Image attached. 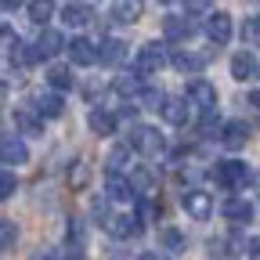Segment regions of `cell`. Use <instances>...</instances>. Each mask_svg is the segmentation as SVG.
<instances>
[{
	"label": "cell",
	"instance_id": "cell-37",
	"mask_svg": "<svg viewBox=\"0 0 260 260\" xmlns=\"http://www.w3.org/2000/svg\"><path fill=\"white\" fill-rule=\"evenodd\" d=\"M15 188H18L15 174H0V203H4V199H11V195H15Z\"/></svg>",
	"mask_w": 260,
	"mask_h": 260
},
{
	"label": "cell",
	"instance_id": "cell-29",
	"mask_svg": "<svg viewBox=\"0 0 260 260\" xmlns=\"http://www.w3.org/2000/svg\"><path fill=\"white\" fill-rule=\"evenodd\" d=\"M65 235H69V246L83 249V239H87V224L80 217H69V224H65Z\"/></svg>",
	"mask_w": 260,
	"mask_h": 260
},
{
	"label": "cell",
	"instance_id": "cell-32",
	"mask_svg": "<svg viewBox=\"0 0 260 260\" xmlns=\"http://www.w3.org/2000/svg\"><path fill=\"white\" fill-rule=\"evenodd\" d=\"M242 40H246L249 47H260V15H249V18L242 22Z\"/></svg>",
	"mask_w": 260,
	"mask_h": 260
},
{
	"label": "cell",
	"instance_id": "cell-7",
	"mask_svg": "<svg viewBox=\"0 0 260 260\" xmlns=\"http://www.w3.org/2000/svg\"><path fill=\"white\" fill-rule=\"evenodd\" d=\"M184 210H188V217H195V220H210V213H213L210 191H203V188L184 191Z\"/></svg>",
	"mask_w": 260,
	"mask_h": 260
},
{
	"label": "cell",
	"instance_id": "cell-1",
	"mask_svg": "<svg viewBox=\"0 0 260 260\" xmlns=\"http://www.w3.org/2000/svg\"><path fill=\"white\" fill-rule=\"evenodd\" d=\"M167 61H170V54H167V44L152 40V44L138 47V58H134V73H138V76H152V73H159Z\"/></svg>",
	"mask_w": 260,
	"mask_h": 260
},
{
	"label": "cell",
	"instance_id": "cell-42",
	"mask_svg": "<svg viewBox=\"0 0 260 260\" xmlns=\"http://www.w3.org/2000/svg\"><path fill=\"white\" fill-rule=\"evenodd\" d=\"M138 260H167V256H162V253H152V249H148V253H141Z\"/></svg>",
	"mask_w": 260,
	"mask_h": 260
},
{
	"label": "cell",
	"instance_id": "cell-16",
	"mask_svg": "<svg viewBox=\"0 0 260 260\" xmlns=\"http://www.w3.org/2000/svg\"><path fill=\"white\" fill-rule=\"evenodd\" d=\"M87 126L94 130L98 138H109V134H116V116H112L109 109H90V116H87Z\"/></svg>",
	"mask_w": 260,
	"mask_h": 260
},
{
	"label": "cell",
	"instance_id": "cell-44",
	"mask_svg": "<svg viewBox=\"0 0 260 260\" xmlns=\"http://www.w3.org/2000/svg\"><path fill=\"white\" fill-rule=\"evenodd\" d=\"M249 253H253V256H260V239H253V242H249Z\"/></svg>",
	"mask_w": 260,
	"mask_h": 260
},
{
	"label": "cell",
	"instance_id": "cell-5",
	"mask_svg": "<svg viewBox=\"0 0 260 260\" xmlns=\"http://www.w3.org/2000/svg\"><path fill=\"white\" fill-rule=\"evenodd\" d=\"M29 105H32V112H37L40 119H58V116L65 112V102H61V94H54V90H37Z\"/></svg>",
	"mask_w": 260,
	"mask_h": 260
},
{
	"label": "cell",
	"instance_id": "cell-43",
	"mask_svg": "<svg viewBox=\"0 0 260 260\" xmlns=\"http://www.w3.org/2000/svg\"><path fill=\"white\" fill-rule=\"evenodd\" d=\"M249 105H253V109L260 112V90H253V94H249Z\"/></svg>",
	"mask_w": 260,
	"mask_h": 260
},
{
	"label": "cell",
	"instance_id": "cell-20",
	"mask_svg": "<svg viewBox=\"0 0 260 260\" xmlns=\"http://www.w3.org/2000/svg\"><path fill=\"white\" fill-rule=\"evenodd\" d=\"M123 58H126V44L116 40V37H109L102 47H98V61H105V65H119Z\"/></svg>",
	"mask_w": 260,
	"mask_h": 260
},
{
	"label": "cell",
	"instance_id": "cell-40",
	"mask_svg": "<svg viewBox=\"0 0 260 260\" xmlns=\"http://www.w3.org/2000/svg\"><path fill=\"white\" fill-rule=\"evenodd\" d=\"M184 11H188V15H203L206 4H203V0H191V4H184Z\"/></svg>",
	"mask_w": 260,
	"mask_h": 260
},
{
	"label": "cell",
	"instance_id": "cell-19",
	"mask_svg": "<svg viewBox=\"0 0 260 260\" xmlns=\"http://www.w3.org/2000/svg\"><path fill=\"white\" fill-rule=\"evenodd\" d=\"M206 61H210V54H188V51H174L170 54V65L181 69V73H199Z\"/></svg>",
	"mask_w": 260,
	"mask_h": 260
},
{
	"label": "cell",
	"instance_id": "cell-26",
	"mask_svg": "<svg viewBox=\"0 0 260 260\" xmlns=\"http://www.w3.org/2000/svg\"><path fill=\"white\" fill-rule=\"evenodd\" d=\"M112 22H138L141 18V4H134V0H119V4L109 8Z\"/></svg>",
	"mask_w": 260,
	"mask_h": 260
},
{
	"label": "cell",
	"instance_id": "cell-24",
	"mask_svg": "<svg viewBox=\"0 0 260 260\" xmlns=\"http://www.w3.org/2000/svg\"><path fill=\"white\" fill-rule=\"evenodd\" d=\"M47 87L58 94V90H69L73 87V69L69 65H51L47 69Z\"/></svg>",
	"mask_w": 260,
	"mask_h": 260
},
{
	"label": "cell",
	"instance_id": "cell-2",
	"mask_svg": "<svg viewBox=\"0 0 260 260\" xmlns=\"http://www.w3.org/2000/svg\"><path fill=\"white\" fill-rule=\"evenodd\" d=\"M184 102L195 105V109H203V116H210V112L217 109V87H213L210 80H203V76H195V80H188Z\"/></svg>",
	"mask_w": 260,
	"mask_h": 260
},
{
	"label": "cell",
	"instance_id": "cell-28",
	"mask_svg": "<svg viewBox=\"0 0 260 260\" xmlns=\"http://www.w3.org/2000/svg\"><path fill=\"white\" fill-rule=\"evenodd\" d=\"M159 242H162V249H167V253H184V235L177 232V228H162Z\"/></svg>",
	"mask_w": 260,
	"mask_h": 260
},
{
	"label": "cell",
	"instance_id": "cell-33",
	"mask_svg": "<svg viewBox=\"0 0 260 260\" xmlns=\"http://www.w3.org/2000/svg\"><path fill=\"white\" fill-rule=\"evenodd\" d=\"M25 11H29V18L37 22V25H44V22L54 15V4H47V0H37V4H29Z\"/></svg>",
	"mask_w": 260,
	"mask_h": 260
},
{
	"label": "cell",
	"instance_id": "cell-18",
	"mask_svg": "<svg viewBox=\"0 0 260 260\" xmlns=\"http://www.w3.org/2000/svg\"><path fill=\"white\" fill-rule=\"evenodd\" d=\"M15 126L22 130V134H29V138H40L44 134V119L32 109H15Z\"/></svg>",
	"mask_w": 260,
	"mask_h": 260
},
{
	"label": "cell",
	"instance_id": "cell-14",
	"mask_svg": "<svg viewBox=\"0 0 260 260\" xmlns=\"http://www.w3.org/2000/svg\"><path fill=\"white\" fill-rule=\"evenodd\" d=\"M105 195H109L112 203H130L138 191L130 188V181H126L123 174H109V177H105Z\"/></svg>",
	"mask_w": 260,
	"mask_h": 260
},
{
	"label": "cell",
	"instance_id": "cell-25",
	"mask_svg": "<svg viewBox=\"0 0 260 260\" xmlns=\"http://www.w3.org/2000/svg\"><path fill=\"white\" fill-rule=\"evenodd\" d=\"M11 61H15V65H37V61H40L37 44H22V40H15V44H11Z\"/></svg>",
	"mask_w": 260,
	"mask_h": 260
},
{
	"label": "cell",
	"instance_id": "cell-22",
	"mask_svg": "<svg viewBox=\"0 0 260 260\" xmlns=\"http://www.w3.org/2000/svg\"><path fill=\"white\" fill-rule=\"evenodd\" d=\"M61 47H65V40H61V32H58V29H44V32H40V40H37L40 58H54Z\"/></svg>",
	"mask_w": 260,
	"mask_h": 260
},
{
	"label": "cell",
	"instance_id": "cell-27",
	"mask_svg": "<svg viewBox=\"0 0 260 260\" xmlns=\"http://www.w3.org/2000/svg\"><path fill=\"white\" fill-rule=\"evenodd\" d=\"M126 162H130V145H112L109 148V159H105V170L109 174H119Z\"/></svg>",
	"mask_w": 260,
	"mask_h": 260
},
{
	"label": "cell",
	"instance_id": "cell-35",
	"mask_svg": "<svg viewBox=\"0 0 260 260\" xmlns=\"http://www.w3.org/2000/svg\"><path fill=\"white\" fill-rule=\"evenodd\" d=\"M138 102H141L145 109H162V94H159L155 87H141V94H138Z\"/></svg>",
	"mask_w": 260,
	"mask_h": 260
},
{
	"label": "cell",
	"instance_id": "cell-3",
	"mask_svg": "<svg viewBox=\"0 0 260 260\" xmlns=\"http://www.w3.org/2000/svg\"><path fill=\"white\" fill-rule=\"evenodd\" d=\"M213 177H217L224 188H232V191H239V188H246V184L253 181V174H249V167H246L242 159H224V162H217Z\"/></svg>",
	"mask_w": 260,
	"mask_h": 260
},
{
	"label": "cell",
	"instance_id": "cell-17",
	"mask_svg": "<svg viewBox=\"0 0 260 260\" xmlns=\"http://www.w3.org/2000/svg\"><path fill=\"white\" fill-rule=\"evenodd\" d=\"M162 37H167V40H188L191 37V22L184 18V15H167V18H162Z\"/></svg>",
	"mask_w": 260,
	"mask_h": 260
},
{
	"label": "cell",
	"instance_id": "cell-10",
	"mask_svg": "<svg viewBox=\"0 0 260 260\" xmlns=\"http://www.w3.org/2000/svg\"><path fill=\"white\" fill-rule=\"evenodd\" d=\"M232 76H235L239 83H249V80L260 76V61L253 58V51H239V54L232 58Z\"/></svg>",
	"mask_w": 260,
	"mask_h": 260
},
{
	"label": "cell",
	"instance_id": "cell-45",
	"mask_svg": "<svg viewBox=\"0 0 260 260\" xmlns=\"http://www.w3.org/2000/svg\"><path fill=\"white\" fill-rule=\"evenodd\" d=\"M256 184H260V174H256Z\"/></svg>",
	"mask_w": 260,
	"mask_h": 260
},
{
	"label": "cell",
	"instance_id": "cell-4",
	"mask_svg": "<svg viewBox=\"0 0 260 260\" xmlns=\"http://www.w3.org/2000/svg\"><path fill=\"white\" fill-rule=\"evenodd\" d=\"M130 152H141V155H155V152H162V134H159V130L155 126H134V130H130Z\"/></svg>",
	"mask_w": 260,
	"mask_h": 260
},
{
	"label": "cell",
	"instance_id": "cell-39",
	"mask_svg": "<svg viewBox=\"0 0 260 260\" xmlns=\"http://www.w3.org/2000/svg\"><path fill=\"white\" fill-rule=\"evenodd\" d=\"M29 260H61V249H47V246L44 249H32Z\"/></svg>",
	"mask_w": 260,
	"mask_h": 260
},
{
	"label": "cell",
	"instance_id": "cell-38",
	"mask_svg": "<svg viewBox=\"0 0 260 260\" xmlns=\"http://www.w3.org/2000/svg\"><path fill=\"white\" fill-rule=\"evenodd\" d=\"M152 217H155V206H152L148 199H141V203H138V224H145V220H152Z\"/></svg>",
	"mask_w": 260,
	"mask_h": 260
},
{
	"label": "cell",
	"instance_id": "cell-6",
	"mask_svg": "<svg viewBox=\"0 0 260 260\" xmlns=\"http://www.w3.org/2000/svg\"><path fill=\"white\" fill-rule=\"evenodd\" d=\"M102 228L109 235H116V239H130V235L141 232L138 217H130V213H109V217H102Z\"/></svg>",
	"mask_w": 260,
	"mask_h": 260
},
{
	"label": "cell",
	"instance_id": "cell-13",
	"mask_svg": "<svg viewBox=\"0 0 260 260\" xmlns=\"http://www.w3.org/2000/svg\"><path fill=\"white\" fill-rule=\"evenodd\" d=\"M65 51H69L73 65H94L98 61V44H90L87 37H76L73 44H65Z\"/></svg>",
	"mask_w": 260,
	"mask_h": 260
},
{
	"label": "cell",
	"instance_id": "cell-23",
	"mask_svg": "<svg viewBox=\"0 0 260 260\" xmlns=\"http://www.w3.org/2000/svg\"><path fill=\"white\" fill-rule=\"evenodd\" d=\"M112 90L123 94V98H138V94H141V76H138V73H119V76L112 80Z\"/></svg>",
	"mask_w": 260,
	"mask_h": 260
},
{
	"label": "cell",
	"instance_id": "cell-15",
	"mask_svg": "<svg viewBox=\"0 0 260 260\" xmlns=\"http://www.w3.org/2000/svg\"><path fill=\"white\" fill-rule=\"evenodd\" d=\"M162 119H167L170 126H184L188 123V102L184 98H162Z\"/></svg>",
	"mask_w": 260,
	"mask_h": 260
},
{
	"label": "cell",
	"instance_id": "cell-21",
	"mask_svg": "<svg viewBox=\"0 0 260 260\" xmlns=\"http://www.w3.org/2000/svg\"><path fill=\"white\" fill-rule=\"evenodd\" d=\"M90 15H94L90 4H61V22L65 25H87Z\"/></svg>",
	"mask_w": 260,
	"mask_h": 260
},
{
	"label": "cell",
	"instance_id": "cell-9",
	"mask_svg": "<svg viewBox=\"0 0 260 260\" xmlns=\"http://www.w3.org/2000/svg\"><path fill=\"white\" fill-rule=\"evenodd\" d=\"M232 32H235V25H232V15H224V11H213V15H206V37H210L213 44H228V40H232Z\"/></svg>",
	"mask_w": 260,
	"mask_h": 260
},
{
	"label": "cell",
	"instance_id": "cell-30",
	"mask_svg": "<svg viewBox=\"0 0 260 260\" xmlns=\"http://www.w3.org/2000/svg\"><path fill=\"white\" fill-rule=\"evenodd\" d=\"M15 242H18V228H15V220H4V217H0V253L15 249Z\"/></svg>",
	"mask_w": 260,
	"mask_h": 260
},
{
	"label": "cell",
	"instance_id": "cell-11",
	"mask_svg": "<svg viewBox=\"0 0 260 260\" xmlns=\"http://www.w3.org/2000/svg\"><path fill=\"white\" fill-rule=\"evenodd\" d=\"M0 159H4L8 167H18V162H25V159H29V148H25V141H22V138H15V134L0 138Z\"/></svg>",
	"mask_w": 260,
	"mask_h": 260
},
{
	"label": "cell",
	"instance_id": "cell-31",
	"mask_svg": "<svg viewBox=\"0 0 260 260\" xmlns=\"http://www.w3.org/2000/svg\"><path fill=\"white\" fill-rule=\"evenodd\" d=\"M65 181H69V188H73V191H80V188L90 181V170H87V162H73V167H69V174H65Z\"/></svg>",
	"mask_w": 260,
	"mask_h": 260
},
{
	"label": "cell",
	"instance_id": "cell-12",
	"mask_svg": "<svg viewBox=\"0 0 260 260\" xmlns=\"http://www.w3.org/2000/svg\"><path fill=\"white\" fill-rule=\"evenodd\" d=\"M220 213H224V220H232V224H249V220H253V203L232 195V199H224Z\"/></svg>",
	"mask_w": 260,
	"mask_h": 260
},
{
	"label": "cell",
	"instance_id": "cell-34",
	"mask_svg": "<svg viewBox=\"0 0 260 260\" xmlns=\"http://www.w3.org/2000/svg\"><path fill=\"white\" fill-rule=\"evenodd\" d=\"M130 188H134V191H141V195H145V191H152V188H155V177H152V174H148L145 167H138V174H134V177H130Z\"/></svg>",
	"mask_w": 260,
	"mask_h": 260
},
{
	"label": "cell",
	"instance_id": "cell-41",
	"mask_svg": "<svg viewBox=\"0 0 260 260\" xmlns=\"http://www.w3.org/2000/svg\"><path fill=\"white\" fill-rule=\"evenodd\" d=\"M0 44H15V37H11V29H8V22H0Z\"/></svg>",
	"mask_w": 260,
	"mask_h": 260
},
{
	"label": "cell",
	"instance_id": "cell-8",
	"mask_svg": "<svg viewBox=\"0 0 260 260\" xmlns=\"http://www.w3.org/2000/svg\"><path fill=\"white\" fill-rule=\"evenodd\" d=\"M246 141H249V123L232 119V123H224V126H220V145H224L228 152H239Z\"/></svg>",
	"mask_w": 260,
	"mask_h": 260
},
{
	"label": "cell",
	"instance_id": "cell-36",
	"mask_svg": "<svg viewBox=\"0 0 260 260\" xmlns=\"http://www.w3.org/2000/svg\"><path fill=\"white\" fill-rule=\"evenodd\" d=\"M220 126H224V123H217V116L210 112V116H203V123H199V134H203V138H220Z\"/></svg>",
	"mask_w": 260,
	"mask_h": 260
}]
</instances>
